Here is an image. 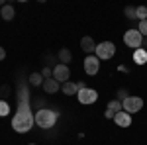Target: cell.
Returning a JSON list of instances; mask_svg holds the SVG:
<instances>
[{"label":"cell","mask_w":147,"mask_h":145,"mask_svg":"<svg viewBox=\"0 0 147 145\" xmlns=\"http://www.w3.org/2000/svg\"><path fill=\"white\" fill-rule=\"evenodd\" d=\"M34 123L35 116L32 114V108H30V90L24 82H20V86H18V112L12 118V127L18 134H28L34 127Z\"/></svg>","instance_id":"6da1fadb"},{"label":"cell","mask_w":147,"mask_h":145,"mask_svg":"<svg viewBox=\"0 0 147 145\" xmlns=\"http://www.w3.org/2000/svg\"><path fill=\"white\" fill-rule=\"evenodd\" d=\"M55 122H57V112L49 110V108L37 110V114H35V123H37L41 129H49V127H53Z\"/></svg>","instance_id":"7a4b0ae2"},{"label":"cell","mask_w":147,"mask_h":145,"mask_svg":"<svg viewBox=\"0 0 147 145\" xmlns=\"http://www.w3.org/2000/svg\"><path fill=\"white\" fill-rule=\"evenodd\" d=\"M124 43L127 45V47H134V51L136 49H139L141 47V43H143V35L139 34V30H127L124 34Z\"/></svg>","instance_id":"3957f363"},{"label":"cell","mask_w":147,"mask_h":145,"mask_svg":"<svg viewBox=\"0 0 147 145\" xmlns=\"http://www.w3.org/2000/svg\"><path fill=\"white\" fill-rule=\"evenodd\" d=\"M96 57L98 59H102V61H106V59H112L114 53H116V45L112 43V41H102V43L96 45Z\"/></svg>","instance_id":"277c9868"},{"label":"cell","mask_w":147,"mask_h":145,"mask_svg":"<svg viewBox=\"0 0 147 145\" xmlns=\"http://www.w3.org/2000/svg\"><path fill=\"white\" fill-rule=\"evenodd\" d=\"M122 106H124V112H127V114H137V112L143 108V98L129 94V96L122 102Z\"/></svg>","instance_id":"5b68a950"},{"label":"cell","mask_w":147,"mask_h":145,"mask_svg":"<svg viewBox=\"0 0 147 145\" xmlns=\"http://www.w3.org/2000/svg\"><path fill=\"white\" fill-rule=\"evenodd\" d=\"M53 78H55L59 84L67 82L69 78H71V69H69V65H63V63L55 65V69H53Z\"/></svg>","instance_id":"8992f818"},{"label":"cell","mask_w":147,"mask_h":145,"mask_svg":"<svg viewBox=\"0 0 147 145\" xmlns=\"http://www.w3.org/2000/svg\"><path fill=\"white\" fill-rule=\"evenodd\" d=\"M77 98H79L80 104H94V102L98 100V92L94 88H84V90L77 92Z\"/></svg>","instance_id":"52a82bcc"},{"label":"cell","mask_w":147,"mask_h":145,"mask_svg":"<svg viewBox=\"0 0 147 145\" xmlns=\"http://www.w3.org/2000/svg\"><path fill=\"white\" fill-rule=\"evenodd\" d=\"M98 71H100V59L96 55H88L84 59V73L92 77V75H96Z\"/></svg>","instance_id":"ba28073f"},{"label":"cell","mask_w":147,"mask_h":145,"mask_svg":"<svg viewBox=\"0 0 147 145\" xmlns=\"http://www.w3.org/2000/svg\"><path fill=\"white\" fill-rule=\"evenodd\" d=\"M114 123L116 125H120V127H129L131 125V114H127V112H118L116 116H114Z\"/></svg>","instance_id":"9c48e42d"},{"label":"cell","mask_w":147,"mask_h":145,"mask_svg":"<svg viewBox=\"0 0 147 145\" xmlns=\"http://www.w3.org/2000/svg\"><path fill=\"white\" fill-rule=\"evenodd\" d=\"M80 49H82L84 53H94V51H96V43H94V39L88 37V35H84V37L80 39Z\"/></svg>","instance_id":"30bf717a"},{"label":"cell","mask_w":147,"mask_h":145,"mask_svg":"<svg viewBox=\"0 0 147 145\" xmlns=\"http://www.w3.org/2000/svg\"><path fill=\"white\" fill-rule=\"evenodd\" d=\"M41 86H43V90H45L47 94H55L57 90L61 88V84H59V82H57L55 78H45V80H43V84H41Z\"/></svg>","instance_id":"8fae6325"},{"label":"cell","mask_w":147,"mask_h":145,"mask_svg":"<svg viewBox=\"0 0 147 145\" xmlns=\"http://www.w3.org/2000/svg\"><path fill=\"white\" fill-rule=\"evenodd\" d=\"M134 63H136V65H145L147 63V49L139 47V49L134 51Z\"/></svg>","instance_id":"7c38bea8"},{"label":"cell","mask_w":147,"mask_h":145,"mask_svg":"<svg viewBox=\"0 0 147 145\" xmlns=\"http://www.w3.org/2000/svg\"><path fill=\"white\" fill-rule=\"evenodd\" d=\"M61 90H63V94H67V96H75V94L79 92V88H77V82H71V80L63 82V84H61Z\"/></svg>","instance_id":"4fadbf2b"},{"label":"cell","mask_w":147,"mask_h":145,"mask_svg":"<svg viewBox=\"0 0 147 145\" xmlns=\"http://www.w3.org/2000/svg\"><path fill=\"white\" fill-rule=\"evenodd\" d=\"M0 16H2V20H6V22L14 20V16H16L14 6H10V4H4V6H2V10H0Z\"/></svg>","instance_id":"5bb4252c"},{"label":"cell","mask_w":147,"mask_h":145,"mask_svg":"<svg viewBox=\"0 0 147 145\" xmlns=\"http://www.w3.org/2000/svg\"><path fill=\"white\" fill-rule=\"evenodd\" d=\"M57 55H59V61H61L63 65H67V63H71V59H73V53L69 51L67 47H63V49H59V53H57Z\"/></svg>","instance_id":"9a60e30c"},{"label":"cell","mask_w":147,"mask_h":145,"mask_svg":"<svg viewBox=\"0 0 147 145\" xmlns=\"http://www.w3.org/2000/svg\"><path fill=\"white\" fill-rule=\"evenodd\" d=\"M108 110L114 112V114H118V112H122V110H124V106H122V102L116 98V100H110V102H108Z\"/></svg>","instance_id":"2e32d148"},{"label":"cell","mask_w":147,"mask_h":145,"mask_svg":"<svg viewBox=\"0 0 147 145\" xmlns=\"http://www.w3.org/2000/svg\"><path fill=\"white\" fill-rule=\"evenodd\" d=\"M43 80H45V78L41 77V73H32V75H30V84H34V86L43 84Z\"/></svg>","instance_id":"e0dca14e"},{"label":"cell","mask_w":147,"mask_h":145,"mask_svg":"<svg viewBox=\"0 0 147 145\" xmlns=\"http://www.w3.org/2000/svg\"><path fill=\"white\" fill-rule=\"evenodd\" d=\"M136 14H137V20H139V22H145L147 20V6H137Z\"/></svg>","instance_id":"ac0fdd59"},{"label":"cell","mask_w":147,"mask_h":145,"mask_svg":"<svg viewBox=\"0 0 147 145\" xmlns=\"http://www.w3.org/2000/svg\"><path fill=\"white\" fill-rule=\"evenodd\" d=\"M10 114V104L6 100H0V116H8Z\"/></svg>","instance_id":"d6986e66"},{"label":"cell","mask_w":147,"mask_h":145,"mask_svg":"<svg viewBox=\"0 0 147 145\" xmlns=\"http://www.w3.org/2000/svg\"><path fill=\"white\" fill-rule=\"evenodd\" d=\"M125 18H129V20H136L137 18V14H136V8L134 6H125Z\"/></svg>","instance_id":"ffe728a7"},{"label":"cell","mask_w":147,"mask_h":145,"mask_svg":"<svg viewBox=\"0 0 147 145\" xmlns=\"http://www.w3.org/2000/svg\"><path fill=\"white\" fill-rule=\"evenodd\" d=\"M116 96H118V100H120V102H124L125 98L129 96V94H127V90H125V88H120V90H118V94H116Z\"/></svg>","instance_id":"44dd1931"},{"label":"cell","mask_w":147,"mask_h":145,"mask_svg":"<svg viewBox=\"0 0 147 145\" xmlns=\"http://www.w3.org/2000/svg\"><path fill=\"white\" fill-rule=\"evenodd\" d=\"M41 77L43 78H53V71H51L49 67H43L41 69Z\"/></svg>","instance_id":"7402d4cb"},{"label":"cell","mask_w":147,"mask_h":145,"mask_svg":"<svg viewBox=\"0 0 147 145\" xmlns=\"http://www.w3.org/2000/svg\"><path fill=\"white\" fill-rule=\"evenodd\" d=\"M137 30H139V34H141V35H145V37H147V20H145V22H139Z\"/></svg>","instance_id":"603a6c76"},{"label":"cell","mask_w":147,"mask_h":145,"mask_svg":"<svg viewBox=\"0 0 147 145\" xmlns=\"http://www.w3.org/2000/svg\"><path fill=\"white\" fill-rule=\"evenodd\" d=\"M4 59H6V49L0 45V61H4Z\"/></svg>","instance_id":"cb8c5ba5"},{"label":"cell","mask_w":147,"mask_h":145,"mask_svg":"<svg viewBox=\"0 0 147 145\" xmlns=\"http://www.w3.org/2000/svg\"><path fill=\"white\" fill-rule=\"evenodd\" d=\"M8 92H10L8 86H2V88H0V94H2V96H8Z\"/></svg>","instance_id":"d4e9b609"},{"label":"cell","mask_w":147,"mask_h":145,"mask_svg":"<svg viewBox=\"0 0 147 145\" xmlns=\"http://www.w3.org/2000/svg\"><path fill=\"white\" fill-rule=\"evenodd\" d=\"M104 116H106L108 120H114V116H116V114H114V112H110V110H106V112H104Z\"/></svg>","instance_id":"484cf974"},{"label":"cell","mask_w":147,"mask_h":145,"mask_svg":"<svg viewBox=\"0 0 147 145\" xmlns=\"http://www.w3.org/2000/svg\"><path fill=\"white\" fill-rule=\"evenodd\" d=\"M28 145H37V143H28Z\"/></svg>","instance_id":"4316f807"},{"label":"cell","mask_w":147,"mask_h":145,"mask_svg":"<svg viewBox=\"0 0 147 145\" xmlns=\"http://www.w3.org/2000/svg\"><path fill=\"white\" fill-rule=\"evenodd\" d=\"M0 6H4V4H2V0H0Z\"/></svg>","instance_id":"83f0119b"}]
</instances>
